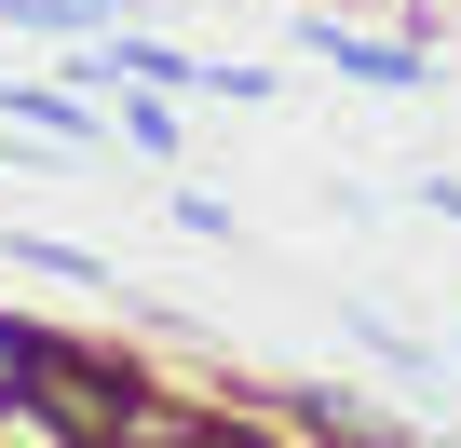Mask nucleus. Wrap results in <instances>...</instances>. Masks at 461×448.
I'll return each mask as SVG.
<instances>
[{
  "label": "nucleus",
  "mask_w": 461,
  "mask_h": 448,
  "mask_svg": "<svg viewBox=\"0 0 461 448\" xmlns=\"http://www.w3.org/2000/svg\"><path fill=\"white\" fill-rule=\"evenodd\" d=\"M299 41H312L339 82H380V96H420V82H434L420 41H380V28H339V14H299Z\"/></svg>",
  "instance_id": "nucleus-1"
},
{
  "label": "nucleus",
  "mask_w": 461,
  "mask_h": 448,
  "mask_svg": "<svg viewBox=\"0 0 461 448\" xmlns=\"http://www.w3.org/2000/svg\"><path fill=\"white\" fill-rule=\"evenodd\" d=\"M0 123H28V136H109V123H95L82 96H41V82H28V96L0 82Z\"/></svg>",
  "instance_id": "nucleus-2"
},
{
  "label": "nucleus",
  "mask_w": 461,
  "mask_h": 448,
  "mask_svg": "<svg viewBox=\"0 0 461 448\" xmlns=\"http://www.w3.org/2000/svg\"><path fill=\"white\" fill-rule=\"evenodd\" d=\"M0 14H14V28H55V41H109L122 28L109 0H0Z\"/></svg>",
  "instance_id": "nucleus-3"
},
{
  "label": "nucleus",
  "mask_w": 461,
  "mask_h": 448,
  "mask_svg": "<svg viewBox=\"0 0 461 448\" xmlns=\"http://www.w3.org/2000/svg\"><path fill=\"white\" fill-rule=\"evenodd\" d=\"M28 353H41V326H0V434H41V407H28Z\"/></svg>",
  "instance_id": "nucleus-4"
},
{
  "label": "nucleus",
  "mask_w": 461,
  "mask_h": 448,
  "mask_svg": "<svg viewBox=\"0 0 461 448\" xmlns=\"http://www.w3.org/2000/svg\"><path fill=\"white\" fill-rule=\"evenodd\" d=\"M14 259H28V272H55V286H95V259H82V245H55V232H14Z\"/></svg>",
  "instance_id": "nucleus-5"
}]
</instances>
